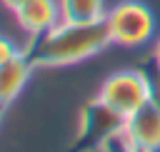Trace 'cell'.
I'll use <instances>...</instances> for the list:
<instances>
[{"label":"cell","instance_id":"obj_1","mask_svg":"<svg viewBox=\"0 0 160 152\" xmlns=\"http://www.w3.org/2000/svg\"><path fill=\"white\" fill-rule=\"evenodd\" d=\"M112 45L105 20L100 22H65L32 35L25 45V57L32 67H65L100 55Z\"/></svg>","mask_w":160,"mask_h":152},{"label":"cell","instance_id":"obj_2","mask_svg":"<svg viewBox=\"0 0 160 152\" xmlns=\"http://www.w3.org/2000/svg\"><path fill=\"white\" fill-rule=\"evenodd\" d=\"M122 127H125V117L120 112H115L100 97L88 100L80 107L78 132H75V140L70 142L68 152H100V147L110 137L120 135Z\"/></svg>","mask_w":160,"mask_h":152},{"label":"cell","instance_id":"obj_3","mask_svg":"<svg viewBox=\"0 0 160 152\" xmlns=\"http://www.w3.org/2000/svg\"><path fill=\"white\" fill-rule=\"evenodd\" d=\"M105 25L115 45L138 47L155 35V15L140 0H122L105 12Z\"/></svg>","mask_w":160,"mask_h":152},{"label":"cell","instance_id":"obj_4","mask_svg":"<svg viewBox=\"0 0 160 152\" xmlns=\"http://www.w3.org/2000/svg\"><path fill=\"white\" fill-rule=\"evenodd\" d=\"M98 97L110 105L115 112H120L122 117H130L135 110H140L148 102V92H145V80L140 70H120L105 77V82L100 85Z\"/></svg>","mask_w":160,"mask_h":152},{"label":"cell","instance_id":"obj_5","mask_svg":"<svg viewBox=\"0 0 160 152\" xmlns=\"http://www.w3.org/2000/svg\"><path fill=\"white\" fill-rule=\"evenodd\" d=\"M122 135L142 152H160V112L152 105H142L125 117Z\"/></svg>","mask_w":160,"mask_h":152},{"label":"cell","instance_id":"obj_6","mask_svg":"<svg viewBox=\"0 0 160 152\" xmlns=\"http://www.w3.org/2000/svg\"><path fill=\"white\" fill-rule=\"evenodd\" d=\"M12 15H15L18 27L28 32V37L45 32L62 20L58 0H25L18 10H12Z\"/></svg>","mask_w":160,"mask_h":152},{"label":"cell","instance_id":"obj_7","mask_svg":"<svg viewBox=\"0 0 160 152\" xmlns=\"http://www.w3.org/2000/svg\"><path fill=\"white\" fill-rule=\"evenodd\" d=\"M32 70L35 67L30 65L25 52H18L10 60L0 62V110L12 105V100L20 95V90L28 85Z\"/></svg>","mask_w":160,"mask_h":152},{"label":"cell","instance_id":"obj_8","mask_svg":"<svg viewBox=\"0 0 160 152\" xmlns=\"http://www.w3.org/2000/svg\"><path fill=\"white\" fill-rule=\"evenodd\" d=\"M65 22H100L105 20L102 0H58Z\"/></svg>","mask_w":160,"mask_h":152},{"label":"cell","instance_id":"obj_9","mask_svg":"<svg viewBox=\"0 0 160 152\" xmlns=\"http://www.w3.org/2000/svg\"><path fill=\"white\" fill-rule=\"evenodd\" d=\"M142 72V80H145V92H148V105H152L158 112H160V60L155 55L145 57L142 65L138 67Z\"/></svg>","mask_w":160,"mask_h":152},{"label":"cell","instance_id":"obj_10","mask_svg":"<svg viewBox=\"0 0 160 152\" xmlns=\"http://www.w3.org/2000/svg\"><path fill=\"white\" fill-rule=\"evenodd\" d=\"M100 152H142V150H138L122 132L120 135H115V137H110L102 147H100Z\"/></svg>","mask_w":160,"mask_h":152},{"label":"cell","instance_id":"obj_11","mask_svg":"<svg viewBox=\"0 0 160 152\" xmlns=\"http://www.w3.org/2000/svg\"><path fill=\"white\" fill-rule=\"evenodd\" d=\"M20 50L15 47V42L10 40V37H2L0 35V62H5V60H10L12 55H18Z\"/></svg>","mask_w":160,"mask_h":152},{"label":"cell","instance_id":"obj_12","mask_svg":"<svg viewBox=\"0 0 160 152\" xmlns=\"http://www.w3.org/2000/svg\"><path fill=\"white\" fill-rule=\"evenodd\" d=\"M0 2H2V5L8 7V10H18V7H20V5L25 2V0H0Z\"/></svg>","mask_w":160,"mask_h":152},{"label":"cell","instance_id":"obj_13","mask_svg":"<svg viewBox=\"0 0 160 152\" xmlns=\"http://www.w3.org/2000/svg\"><path fill=\"white\" fill-rule=\"evenodd\" d=\"M152 55H155V57L160 60V40H158V45H155V52H152Z\"/></svg>","mask_w":160,"mask_h":152},{"label":"cell","instance_id":"obj_14","mask_svg":"<svg viewBox=\"0 0 160 152\" xmlns=\"http://www.w3.org/2000/svg\"><path fill=\"white\" fill-rule=\"evenodd\" d=\"M0 117H2V110H0Z\"/></svg>","mask_w":160,"mask_h":152}]
</instances>
